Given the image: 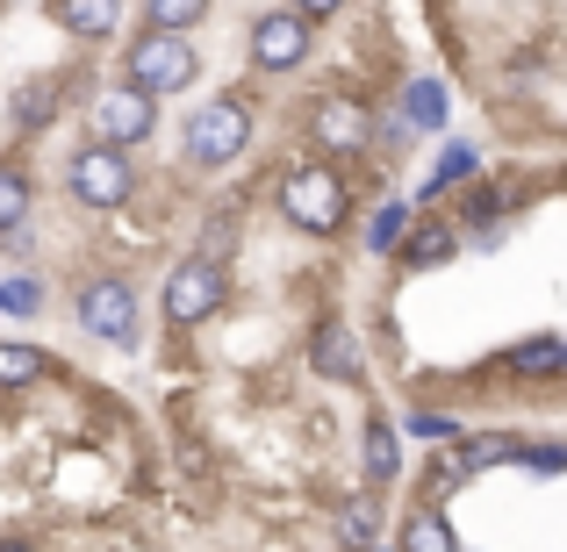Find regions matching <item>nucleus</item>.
<instances>
[{
    "instance_id": "f257e3e1",
    "label": "nucleus",
    "mask_w": 567,
    "mask_h": 552,
    "mask_svg": "<svg viewBox=\"0 0 567 552\" xmlns=\"http://www.w3.org/2000/svg\"><path fill=\"white\" fill-rule=\"evenodd\" d=\"M274 216L302 237H346L352 216H360V194H352V173L331 166V158H295V166L274 173Z\"/></svg>"
},
{
    "instance_id": "f03ea898",
    "label": "nucleus",
    "mask_w": 567,
    "mask_h": 552,
    "mask_svg": "<svg viewBox=\"0 0 567 552\" xmlns=\"http://www.w3.org/2000/svg\"><path fill=\"white\" fill-rule=\"evenodd\" d=\"M251 137H259L251 101L245 94H208V101H194L187 123H181V166L187 173H230L251 152Z\"/></svg>"
},
{
    "instance_id": "7ed1b4c3",
    "label": "nucleus",
    "mask_w": 567,
    "mask_h": 552,
    "mask_svg": "<svg viewBox=\"0 0 567 552\" xmlns=\"http://www.w3.org/2000/svg\"><path fill=\"white\" fill-rule=\"evenodd\" d=\"M381 137V115L367 94H352V86H317L302 108V144L309 158H331V166H352V158H367Z\"/></svg>"
},
{
    "instance_id": "20e7f679",
    "label": "nucleus",
    "mask_w": 567,
    "mask_h": 552,
    "mask_svg": "<svg viewBox=\"0 0 567 552\" xmlns=\"http://www.w3.org/2000/svg\"><path fill=\"white\" fill-rule=\"evenodd\" d=\"M144 173H137V152H115V144L86 137L65 152V194L72 208H86V216H123L130 201H137Z\"/></svg>"
},
{
    "instance_id": "39448f33",
    "label": "nucleus",
    "mask_w": 567,
    "mask_h": 552,
    "mask_svg": "<svg viewBox=\"0 0 567 552\" xmlns=\"http://www.w3.org/2000/svg\"><path fill=\"white\" fill-rule=\"evenodd\" d=\"M72 323L109 352H137L144 345V294L130 273H86L72 288Z\"/></svg>"
},
{
    "instance_id": "423d86ee",
    "label": "nucleus",
    "mask_w": 567,
    "mask_h": 552,
    "mask_svg": "<svg viewBox=\"0 0 567 552\" xmlns=\"http://www.w3.org/2000/svg\"><path fill=\"white\" fill-rule=\"evenodd\" d=\"M223 302H230V265L202 259V251L173 259L166 280H158V316H166V331H202V323L223 316Z\"/></svg>"
},
{
    "instance_id": "0eeeda50",
    "label": "nucleus",
    "mask_w": 567,
    "mask_h": 552,
    "mask_svg": "<svg viewBox=\"0 0 567 552\" xmlns=\"http://www.w3.org/2000/svg\"><path fill=\"white\" fill-rule=\"evenodd\" d=\"M123 80L144 86L152 101H173L202 80V51H194L187 37H173V29H137V37L123 43Z\"/></svg>"
},
{
    "instance_id": "6e6552de",
    "label": "nucleus",
    "mask_w": 567,
    "mask_h": 552,
    "mask_svg": "<svg viewBox=\"0 0 567 552\" xmlns=\"http://www.w3.org/2000/svg\"><path fill=\"white\" fill-rule=\"evenodd\" d=\"M86 137L115 144V152H144V144L158 137V101L130 80H101L94 94H86Z\"/></svg>"
},
{
    "instance_id": "1a4fd4ad",
    "label": "nucleus",
    "mask_w": 567,
    "mask_h": 552,
    "mask_svg": "<svg viewBox=\"0 0 567 552\" xmlns=\"http://www.w3.org/2000/svg\"><path fill=\"white\" fill-rule=\"evenodd\" d=\"M245 51H251V72L288 80V72H302L309 58H317V22L295 14V8H266L259 22L245 29Z\"/></svg>"
},
{
    "instance_id": "9d476101",
    "label": "nucleus",
    "mask_w": 567,
    "mask_h": 552,
    "mask_svg": "<svg viewBox=\"0 0 567 552\" xmlns=\"http://www.w3.org/2000/svg\"><path fill=\"white\" fill-rule=\"evenodd\" d=\"M302 366L317 373V381H331V387H360L367 381L360 331H352L346 316H317V323H309V345H302Z\"/></svg>"
},
{
    "instance_id": "9b49d317",
    "label": "nucleus",
    "mask_w": 567,
    "mask_h": 552,
    "mask_svg": "<svg viewBox=\"0 0 567 552\" xmlns=\"http://www.w3.org/2000/svg\"><path fill=\"white\" fill-rule=\"evenodd\" d=\"M517 208H525V187H517V173H482L474 187H460V237L474 230H496V222H517Z\"/></svg>"
},
{
    "instance_id": "f8f14e48",
    "label": "nucleus",
    "mask_w": 567,
    "mask_h": 552,
    "mask_svg": "<svg viewBox=\"0 0 567 552\" xmlns=\"http://www.w3.org/2000/svg\"><path fill=\"white\" fill-rule=\"evenodd\" d=\"M460 251H467L460 222H453V216H439V208H424V216H416V230L402 237L395 265H402V273H439V265H453V259H460Z\"/></svg>"
},
{
    "instance_id": "ddd939ff",
    "label": "nucleus",
    "mask_w": 567,
    "mask_h": 552,
    "mask_svg": "<svg viewBox=\"0 0 567 552\" xmlns=\"http://www.w3.org/2000/svg\"><path fill=\"white\" fill-rule=\"evenodd\" d=\"M360 473L374 496H388V488H402V416L374 409L360 424Z\"/></svg>"
},
{
    "instance_id": "4468645a",
    "label": "nucleus",
    "mask_w": 567,
    "mask_h": 552,
    "mask_svg": "<svg viewBox=\"0 0 567 552\" xmlns=\"http://www.w3.org/2000/svg\"><path fill=\"white\" fill-rule=\"evenodd\" d=\"M496 373H503V381H517V387L567 381V337H554V331H532V337H517V345L496 360Z\"/></svg>"
},
{
    "instance_id": "2eb2a0df",
    "label": "nucleus",
    "mask_w": 567,
    "mask_h": 552,
    "mask_svg": "<svg viewBox=\"0 0 567 552\" xmlns=\"http://www.w3.org/2000/svg\"><path fill=\"white\" fill-rule=\"evenodd\" d=\"M65 80L58 72H37V80H22L8 94V123H14V137H43V129H58V115H65Z\"/></svg>"
},
{
    "instance_id": "dca6fc26",
    "label": "nucleus",
    "mask_w": 567,
    "mask_h": 552,
    "mask_svg": "<svg viewBox=\"0 0 567 552\" xmlns=\"http://www.w3.org/2000/svg\"><path fill=\"white\" fill-rule=\"evenodd\" d=\"M331 545L338 552H374V545H388V502L374 496V488H360V496H346L331 510Z\"/></svg>"
},
{
    "instance_id": "f3484780",
    "label": "nucleus",
    "mask_w": 567,
    "mask_h": 552,
    "mask_svg": "<svg viewBox=\"0 0 567 552\" xmlns=\"http://www.w3.org/2000/svg\"><path fill=\"white\" fill-rule=\"evenodd\" d=\"M123 14H130V0H51V22L72 43H109L123 29Z\"/></svg>"
},
{
    "instance_id": "a211bd4d",
    "label": "nucleus",
    "mask_w": 567,
    "mask_h": 552,
    "mask_svg": "<svg viewBox=\"0 0 567 552\" xmlns=\"http://www.w3.org/2000/svg\"><path fill=\"white\" fill-rule=\"evenodd\" d=\"M416 502H431V510H439L445 496H460V488L467 481H482V473H474V459H467V438L460 445H431V459H424V473H416Z\"/></svg>"
},
{
    "instance_id": "6ab92c4d",
    "label": "nucleus",
    "mask_w": 567,
    "mask_h": 552,
    "mask_svg": "<svg viewBox=\"0 0 567 552\" xmlns=\"http://www.w3.org/2000/svg\"><path fill=\"white\" fill-rule=\"evenodd\" d=\"M388 545H395V552H467V545H460V531L445 524V510H431V502H410Z\"/></svg>"
},
{
    "instance_id": "aec40b11",
    "label": "nucleus",
    "mask_w": 567,
    "mask_h": 552,
    "mask_svg": "<svg viewBox=\"0 0 567 552\" xmlns=\"http://www.w3.org/2000/svg\"><path fill=\"white\" fill-rule=\"evenodd\" d=\"M474 180H482V152H474V144L460 137V144H445V152H439V166H431V180L416 187V208L445 201L453 187H474Z\"/></svg>"
},
{
    "instance_id": "412c9836",
    "label": "nucleus",
    "mask_w": 567,
    "mask_h": 552,
    "mask_svg": "<svg viewBox=\"0 0 567 552\" xmlns=\"http://www.w3.org/2000/svg\"><path fill=\"white\" fill-rule=\"evenodd\" d=\"M29 216H37V180H29L22 158H0V244L14 230H29Z\"/></svg>"
},
{
    "instance_id": "4be33fe9",
    "label": "nucleus",
    "mask_w": 567,
    "mask_h": 552,
    "mask_svg": "<svg viewBox=\"0 0 567 552\" xmlns=\"http://www.w3.org/2000/svg\"><path fill=\"white\" fill-rule=\"evenodd\" d=\"M416 216H424L416 201H381L374 216H367V251H374V259H395V251H402V237L416 230Z\"/></svg>"
},
{
    "instance_id": "5701e85b",
    "label": "nucleus",
    "mask_w": 567,
    "mask_h": 552,
    "mask_svg": "<svg viewBox=\"0 0 567 552\" xmlns=\"http://www.w3.org/2000/svg\"><path fill=\"white\" fill-rule=\"evenodd\" d=\"M51 352H37V345H0V395H29V387H43L51 381Z\"/></svg>"
},
{
    "instance_id": "b1692460",
    "label": "nucleus",
    "mask_w": 567,
    "mask_h": 552,
    "mask_svg": "<svg viewBox=\"0 0 567 552\" xmlns=\"http://www.w3.org/2000/svg\"><path fill=\"white\" fill-rule=\"evenodd\" d=\"M237 237H245V208H237V201H216V208L202 216V237H194V251H202V259H223V265H230Z\"/></svg>"
},
{
    "instance_id": "393cba45",
    "label": "nucleus",
    "mask_w": 567,
    "mask_h": 552,
    "mask_svg": "<svg viewBox=\"0 0 567 552\" xmlns=\"http://www.w3.org/2000/svg\"><path fill=\"white\" fill-rule=\"evenodd\" d=\"M402 123H410L416 137H439L445 129V86L439 80H410L402 86Z\"/></svg>"
},
{
    "instance_id": "a878e982",
    "label": "nucleus",
    "mask_w": 567,
    "mask_h": 552,
    "mask_svg": "<svg viewBox=\"0 0 567 552\" xmlns=\"http://www.w3.org/2000/svg\"><path fill=\"white\" fill-rule=\"evenodd\" d=\"M43 302H51V288H43L29 265H14V273H0V316H14V323H29V316H43Z\"/></svg>"
},
{
    "instance_id": "bb28decb",
    "label": "nucleus",
    "mask_w": 567,
    "mask_h": 552,
    "mask_svg": "<svg viewBox=\"0 0 567 552\" xmlns=\"http://www.w3.org/2000/svg\"><path fill=\"white\" fill-rule=\"evenodd\" d=\"M467 459H474V473L517 467L525 459V430H467Z\"/></svg>"
},
{
    "instance_id": "cd10ccee",
    "label": "nucleus",
    "mask_w": 567,
    "mask_h": 552,
    "mask_svg": "<svg viewBox=\"0 0 567 552\" xmlns=\"http://www.w3.org/2000/svg\"><path fill=\"white\" fill-rule=\"evenodd\" d=\"M137 8H144V29H173V37L208 22V0H137Z\"/></svg>"
},
{
    "instance_id": "c85d7f7f",
    "label": "nucleus",
    "mask_w": 567,
    "mask_h": 552,
    "mask_svg": "<svg viewBox=\"0 0 567 552\" xmlns=\"http://www.w3.org/2000/svg\"><path fill=\"white\" fill-rule=\"evenodd\" d=\"M402 430H410V438H424V445H460V438H467V424H460V416H445V409H402Z\"/></svg>"
},
{
    "instance_id": "c756f323",
    "label": "nucleus",
    "mask_w": 567,
    "mask_h": 552,
    "mask_svg": "<svg viewBox=\"0 0 567 552\" xmlns=\"http://www.w3.org/2000/svg\"><path fill=\"white\" fill-rule=\"evenodd\" d=\"M374 152H381V158H410V152H416V129L402 123V108H395V115H381V137H374Z\"/></svg>"
},
{
    "instance_id": "7c9ffc66",
    "label": "nucleus",
    "mask_w": 567,
    "mask_h": 552,
    "mask_svg": "<svg viewBox=\"0 0 567 552\" xmlns=\"http://www.w3.org/2000/svg\"><path fill=\"white\" fill-rule=\"evenodd\" d=\"M567 467V445H525V459H517V473H560Z\"/></svg>"
},
{
    "instance_id": "2f4dec72",
    "label": "nucleus",
    "mask_w": 567,
    "mask_h": 552,
    "mask_svg": "<svg viewBox=\"0 0 567 552\" xmlns=\"http://www.w3.org/2000/svg\"><path fill=\"white\" fill-rule=\"evenodd\" d=\"M280 8H295V14H309V22H331L346 0H280Z\"/></svg>"
},
{
    "instance_id": "473e14b6",
    "label": "nucleus",
    "mask_w": 567,
    "mask_h": 552,
    "mask_svg": "<svg viewBox=\"0 0 567 552\" xmlns=\"http://www.w3.org/2000/svg\"><path fill=\"white\" fill-rule=\"evenodd\" d=\"M0 552H37V539H14V531H8V539H0Z\"/></svg>"
},
{
    "instance_id": "72a5a7b5",
    "label": "nucleus",
    "mask_w": 567,
    "mask_h": 552,
    "mask_svg": "<svg viewBox=\"0 0 567 552\" xmlns=\"http://www.w3.org/2000/svg\"><path fill=\"white\" fill-rule=\"evenodd\" d=\"M374 552H395V545H374Z\"/></svg>"
}]
</instances>
